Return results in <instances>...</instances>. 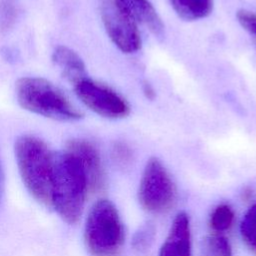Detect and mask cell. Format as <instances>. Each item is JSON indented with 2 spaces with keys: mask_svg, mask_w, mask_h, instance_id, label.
Masks as SVG:
<instances>
[{
  "mask_svg": "<svg viewBox=\"0 0 256 256\" xmlns=\"http://www.w3.org/2000/svg\"><path fill=\"white\" fill-rule=\"evenodd\" d=\"M52 61L60 68L63 77L73 83V85L86 78L85 64L81 57L72 49L58 46L52 54Z\"/></svg>",
  "mask_w": 256,
  "mask_h": 256,
  "instance_id": "cell-11",
  "label": "cell"
},
{
  "mask_svg": "<svg viewBox=\"0 0 256 256\" xmlns=\"http://www.w3.org/2000/svg\"><path fill=\"white\" fill-rule=\"evenodd\" d=\"M74 90L85 106L102 117L121 119L130 113L125 98L110 87L87 77L74 84Z\"/></svg>",
  "mask_w": 256,
  "mask_h": 256,
  "instance_id": "cell-6",
  "label": "cell"
},
{
  "mask_svg": "<svg viewBox=\"0 0 256 256\" xmlns=\"http://www.w3.org/2000/svg\"><path fill=\"white\" fill-rule=\"evenodd\" d=\"M84 241L94 256H117L125 241V231L115 205L100 199L89 210L84 228Z\"/></svg>",
  "mask_w": 256,
  "mask_h": 256,
  "instance_id": "cell-4",
  "label": "cell"
},
{
  "mask_svg": "<svg viewBox=\"0 0 256 256\" xmlns=\"http://www.w3.org/2000/svg\"><path fill=\"white\" fill-rule=\"evenodd\" d=\"M176 199V187L162 162L151 157L143 170L138 200L141 206L151 213H163L169 210Z\"/></svg>",
  "mask_w": 256,
  "mask_h": 256,
  "instance_id": "cell-5",
  "label": "cell"
},
{
  "mask_svg": "<svg viewBox=\"0 0 256 256\" xmlns=\"http://www.w3.org/2000/svg\"><path fill=\"white\" fill-rule=\"evenodd\" d=\"M112 155L114 160L122 166L127 165L131 161V156H132L130 149L123 143L115 144L112 150Z\"/></svg>",
  "mask_w": 256,
  "mask_h": 256,
  "instance_id": "cell-18",
  "label": "cell"
},
{
  "mask_svg": "<svg viewBox=\"0 0 256 256\" xmlns=\"http://www.w3.org/2000/svg\"><path fill=\"white\" fill-rule=\"evenodd\" d=\"M118 7L136 24H142L155 37H164V24L149 0H114Z\"/></svg>",
  "mask_w": 256,
  "mask_h": 256,
  "instance_id": "cell-10",
  "label": "cell"
},
{
  "mask_svg": "<svg viewBox=\"0 0 256 256\" xmlns=\"http://www.w3.org/2000/svg\"><path fill=\"white\" fill-rule=\"evenodd\" d=\"M234 211L228 204H219L212 211L209 218V225L216 233L227 231L233 224Z\"/></svg>",
  "mask_w": 256,
  "mask_h": 256,
  "instance_id": "cell-15",
  "label": "cell"
},
{
  "mask_svg": "<svg viewBox=\"0 0 256 256\" xmlns=\"http://www.w3.org/2000/svg\"><path fill=\"white\" fill-rule=\"evenodd\" d=\"M199 256H232L231 245L220 234L208 235L201 241Z\"/></svg>",
  "mask_w": 256,
  "mask_h": 256,
  "instance_id": "cell-13",
  "label": "cell"
},
{
  "mask_svg": "<svg viewBox=\"0 0 256 256\" xmlns=\"http://www.w3.org/2000/svg\"><path fill=\"white\" fill-rule=\"evenodd\" d=\"M83 169L67 149L53 153L51 206L68 223L79 220L88 193Z\"/></svg>",
  "mask_w": 256,
  "mask_h": 256,
  "instance_id": "cell-1",
  "label": "cell"
},
{
  "mask_svg": "<svg viewBox=\"0 0 256 256\" xmlns=\"http://www.w3.org/2000/svg\"><path fill=\"white\" fill-rule=\"evenodd\" d=\"M142 90H143V93H144V95L146 96L147 99L153 100L155 98V90L153 89V87L151 86L150 83L144 82L143 86H142Z\"/></svg>",
  "mask_w": 256,
  "mask_h": 256,
  "instance_id": "cell-19",
  "label": "cell"
},
{
  "mask_svg": "<svg viewBox=\"0 0 256 256\" xmlns=\"http://www.w3.org/2000/svg\"><path fill=\"white\" fill-rule=\"evenodd\" d=\"M66 149L79 161L87 180L88 191L92 193L101 191L105 185V174L96 148L85 140L73 139L67 143Z\"/></svg>",
  "mask_w": 256,
  "mask_h": 256,
  "instance_id": "cell-8",
  "label": "cell"
},
{
  "mask_svg": "<svg viewBox=\"0 0 256 256\" xmlns=\"http://www.w3.org/2000/svg\"><path fill=\"white\" fill-rule=\"evenodd\" d=\"M16 97L22 108L53 120L76 121L82 118V113L69 99L44 78H20L16 83Z\"/></svg>",
  "mask_w": 256,
  "mask_h": 256,
  "instance_id": "cell-3",
  "label": "cell"
},
{
  "mask_svg": "<svg viewBox=\"0 0 256 256\" xmlns=\"http://www.w3.org/2000/svg\"><path fill=\"white\" fill-rule=\"evenodd\" d=\"M159 256H191V232L188 215L181 211L174 217Z\"/></svg>",
  "mask_w": 256,
  "mask_h": 256,
  "instance_id": "cell-9",
  "label": "cell"
},
{
  "mask_svg": "<svg viewBox=\"0 0 256 256\" xmlns=\"http://www.w3.org/2000/svg\"><path fill=\"white\" fill-rule=\"evenodd\" d=\"M176 14L183 20L195 21L211 14L213 0H170Z\"/></svg>",
  "mask_w": 256,
  "mask_h": 256,
  "instance_id": "cell-12",
  "label": "cell"
},
{
  "mask_svg": "<svg viewBox=\"0 0 256 256\" xmlns=\"http://www.w3.org/2000/svg\"><path fill=\"white\" fill-rule=\"evenodd\" d=\"M15 157L27 190L37 201L51 206L53 152L42 140L23 135L15 142Z\"/></svg>",
  "mask_w": 256,
  "mask_h": 256,
  "instance_id": "cell-2",
  "label": "cell"
},
{
  "mask_svg": "<svg viewBox=\"0 0 256 256\" xmlns=\"http://www.w3.org/2000/svg\"><path fill=\"white\" fill-rule=\"evenodd\" d=\"M240 234L245 245L256 254V203L244 214L240 224Z\"/></svg>",
  "mask_w": 256,
  "mask_h": 256,
  "instance_id": "cell-14",
  "label": "cell"
},
{
  "mask_svg": "<svg viewBox=\"0 0 256 256\" xmlns=\"http://www.w3.org/2000/svg\"><path fill=\"white\" fill-rule=\"evenodd\" d=\"M155 227L152 222L142 224L134 233L132 238V247L137 253L147 252L155 238Z\"/></svg>",
  "mask_w": 256,
  "mask_h": 256,
  "instance_id": "cell-16",
  "label": "cell"
},
{
  "mask_svg": "<svg viewBox=\"0 0 256 256\" xmlns=\"http://www.w3.org/2000/svg\"><path fill=\"white\" fill-rule=\"evenodd\" d=\"M236 18L241 27L253 38L256 45V13L246 9H240L236 13Z\"/></svg>",
  "mask_w": 256,
  "mask_h": 256,
  "instance_id": "cell-17",
  "label": "cell"
},
{
  "mask_svg": "<svg viewBox=\"0 0 256 256\" xmlns=\"http://www.w3.org/2000/svg\"><path fill=\"white\" fill-rule=\"evenodd\" d=\"M100 14L107 35L123 53H134L141 47L137 24L126 15L114 0H102Z\"/></svg>",
  "mask_w": 256,
  "mask_h": 256,
  "instance_id": "cell-7",
  "label": "cell"
}]
</instances>
